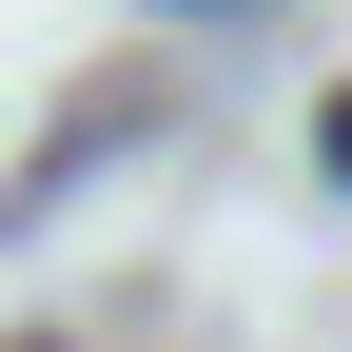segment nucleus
Returning <instances> with one entry per match:
<instances>
[{"label": "nucleus", "mask_w": 352, "mask_h": 352, "mask_svg": "<svg viewBox=\"0 0 352 352\" xmlns=\"http://www.w3.org/2000/svg\"><path fill=\"white\" fill-rule=\"evenodd\" d=\"M333 176H352V98H333Z\"/></svg>", "instance_id": "obj_1"}]
</instances>
